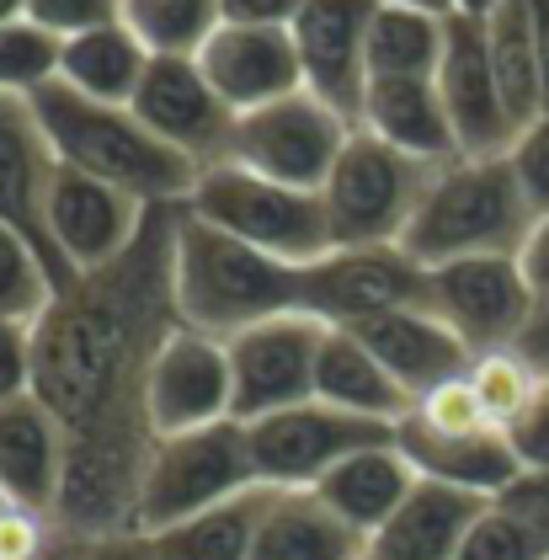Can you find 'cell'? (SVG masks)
<instances>
[{"label": "cell", "mask_w": 549, "mask_h": 560, "mask_svg": "<svg viewBox=\"0 0 549 560\" xmlns=\"http://www.w3.org/2000/svg\"><path fill=\"white\" fill-rule=\"evenodd\" d=\"M171 300L176 320L203 337H241L272 315L304 310V267L267 257L246 241L203 224L176 209V246H171Z\"/></svg>", "instance_id": "6da1fadb"}, {"label": "cell", "mask_w": 549, "mask_h": 560, "mask_svg": "<svg viewBox=\"0 0 549 560\" xmlns=\"http://www.w3.org/2000/svg\"><path fill=\"white\" fill-rule=\"evenodd\" d=\"M517 261H523V278H528V289L539 294V310H545L549 304V214L534 219V230H528Z\"/></svg>", "instance_id": "7bdbcfd3"}, {"label": "cell", "mask_w": 549, "mask_h": 560, "mask_svg": "<svg viewBox=\"0 0 549 560\" xmlns=\"http://www.w3.org/2000/svg\"><path fill=\"white\" fill-rule=\"evenodd\" d=\"M150 59H155V54L139 44V33H133L128 22H107V27H91V33L65 38L59 81L70 91H81V96H91V102L133 107Z\"/></svg>", "instance_id": "4316f807"}, {"label": "cell", "mask_w": 549, "mask_h": 560, "mask_svg": "<svg viewBox=\"0 0 549 560\" xmlns=\"http://www.w3.org/2000/svg\"><path fill=\"white\" fill-rule=\"evenodd\" d=\"M411 486H417L411 459H406L395 443H374V448L341 459L337 470L315 486V497H320L341 523H352L363 539H374L384 523L395 517V508L411 497Z\"/></svg>", "instance_id": "484cf974"}, {"label": "cell", "mask_w": 549, "mask_h": 560, "mask_svg": "<svg viewBox=\"0 0 549 560\" xmlns=\"http://www.w3.org/2000/svg\"><path fill=\"white\" fill-rule=\"evenodd\" d=\"M507 161L517 182H523V192H528V203H534V214H549V113H539L528 129L517 133Z\"/></svg>", "instance_id": "74e56055"}, {"label": "cell", "mask_w": 549, "mask_h": 560, "mask_svg": "<svg viewBox=\"0 0 549 560\" xmlns=\"http://www.w3.org/2000/svg\"><path fill=\"white\" fill-rule=\"evenodd\" d=\"M347 139H352V124L337 107H326L315 91H294L283 102H267V107L235 118L230 161L256 176H272L283 187L320 192L347 150Z\"/></svg>", "instance_id": "52a82bcc"}, {"label": "cell", "mask_w": 549, "mask_h": 560, "mask_svg": "<svg viewBox=\"0 0 549 560\" xmlns=\"http://www.w3.org/2000/svg\"><path fill=\"white\" fill-rule=\"evenodd\" d=\"M432 315H443L459 342L480 358V352H502V347H523V337L539 320V294L523 278L517 257H469L432 267Z\"/></svg>", "instance_id": "30bf717a"}, {"label": "cell", "mask_w": 549, "mask_h": 560, "mask_svg": "<svg viewBox=\"0 0 549 560\" xmlns=\"http://www.w3.org/2000/svg\"><path fill=\"white\" fill-rule=\"evenodd\" d=\"M54 294H59V278L33 252V241H22L11 224H0V320L33 326L54 304Z\"/></svg>", "instance_id": "836d02e7"}, {"label": "cell", "mask_w": 549, "mask_h": 560, "mask_svg": "<svg viewBox=\"0 0 549 560\" xmlns=\"http://www.w3.org/2000/svg\"><path fill=\"white\" fill-rule=\"evenodd\" d=\"M437 96L448 107V124H454V139H459L465 161H491V155H507L517 144V124H512L502 86H497L480 16H448V44H443V65H437Z\"/></svg>", "instance_id": "2e32d148"}, {"label": "cell", "mask_w": 549, "mask_h": 560, "mask_svg": "<svg viewBox=\"0 0 549 560\" xmlns=\"http://www.w3.org/2000/svg\"><path fill=\"white\" fill-rule=\"evenodd\" d=\"M432 300V267L406 246H347L304 267V310L326 326H369Z\"/></svg>", "instance_id": "9c48e42d"}, {"label": "cell", "mask_w": 549, "mask_h": 560, "mask_svg": "<svg viewBox=\"0 0 549 560\" xmlns=\"http://www.w3.org/2000/svg\"><path fill=\"white\" fill-rule=\"evenodd\" d=\"M486 48H491V70L507 102L517 133L545 113V75H539V54H534V33H528V11L523 0H507L502 11L486 16Z\"/></svg>", "instance_id": "f546056e"}, {"label": "cell", "mask_w": 549, "mask_h": 560, "mask_svg": "<svg viewBox=\"0 0 549 560\" xmlns=\"http://www.w3.org/2000/svg\"><path fill=\"white\" fill-rule=\"evenodd\" d=\"M469 385H475V395H480L491 428L507 432L512 422L545 395L549 374L523 352V347H502V352H480V358L469 363Z\"/></svg>", "instance_id": "1f68e13d"}, {"label": "cell", "mask_w": 549, "mask_h": 560, "mask_svg": "<svg viewBox=\"0 0 549 560\" xmlns=\"http://www.w3.org/2000/svg\"><path fill=\"white\" fill-rule=\"evenodd\" d=\"M27 16L48 27L54 38H75L91 27L124 22V0H27Z\"/></svg>", "instance_id": "8d00e7d4"}, {"label": "cell", "mask_w": 549, "mask_h": 560, "mask_svg": "<svg viewBox=\"0 0 549 560\" xmlns=\"http://www.w3.org/2000/svg\"><path fill=\"white\" fill-rule=\"evenodd\" d=\"M507 502L512 508H523V513L549 534V475H523V480L507 491Z\"/></svg>", "instance_id": "ee69618b"}, {"label": "cell", "mask_w": 549, "mask_h": 560, "mask_svg": "<svg viewBox=\"0 0 549 560\" xmlns=\"http://www.w3.org/2000/svg\"><path fill=\"white\" fill-rule=\"evenodd\" d=\"M363 129L379 133L384 144L427 161V166L459 161V139H454L448 107L437 96V81H369Z\"/></svg>", "instance_id": "cb8c5ba5"}, {"label": "cell", "mask_w": 549, "mask_h": 560, "mask_svg": "<svg viewBox=\"0 0 549 560\" xmlns=\"http://www.w3.org/2000/svg\"><path fill=\"white\" fill-rule=\"evenodd\" d=\"M528 11V33H534V54H539V75H545V113H549V0H523Z\"/></svg>", "instance_id": "f6af8a7d"}, {"label": "cell", "mask_w": 549, "mask_h": 560, "mask_svg": "<svg viewBox=\"0 0 549 560\" xmlns=\"http://www.w3.org/2000/svg\"><path fill=\"white\" fill-rule=\"evenodd\" d=\"M261 486L252 465V438L246 422H219V428L176 432V438H155V454L144 465V486H139V534H166L187 517L209 513L219 502L241 497Z\"/></svg>", "instance_id": "8992f818"}, {"label": "cell", "mask_w": 549, "mask_h": 560, "mask_svg": "<svg viewBox=\"0 0 549 560\" xmlns=\"http://www.w3.org/2000/svg\"><path fill=\"white\" fill-rule=\"evenodd\" d=\"M432 176H437V166L384 144L379 133L352 129L341 161L331 166L326 187H320L326 224H331V252H347V246H400L417 209H422Z\"/></svg>", "instance_id": "5b68a950"}, {"label": "cell", "mask_w": 549, "mask_h": 560, "mask_svg": "<svg viewBox=\"0 0 549 560\" xmlns=\"http://www.w3.org/2000/svg\"><path fill=\"white\" fill-rule=\"evenodd\" d=\"M534 219L539 214L507 155H491V161L459 155L437 166L400 246L422 267H448V261L469 257H517Z\"/></svg>", "instance_id": "3957f363"}, {"label": "cell", "mask_w": 549, "mask_h": 560, "mask_svg": "<svg viewBox=\"0 0 549 560\" xmlns=\"http://www.w3.org/2000/svg\"><path fill=\"white\" fill-rule=\"evenodd\" d=\"M326 342V320L309 310L272 315L252 331L230 337V385H235V422H261L272 411H289L315 400V358Z\"/></svg>", "instance_id": "8fae6325"}, {"label": "cell", "mask_w": 549, "mask_h": 560, "mask_svg": "<svg viewBox=\"0 0 549 560\" xmlns=\"http://www.w3.org/2000/svg\"><path fill=\"white\" fill-rule=\"evenodd\" d=\"M224 22H256V27H294L309 0H219Z\"/></svg>", "instance_id": "b9f144b4"}, {"label": "cell", "mask_w": 549, "mask_h": 560, "mask_svg": "<svg viewBox=\"0 0 549 560\" xmlns=\"http://www.w3.org/2000/svg\"><path fill=\"white\" fill-rule=\"evenodd\" d=\"M507 443L517 454V465H523V475H549V385L507 428Z\"/></svg>", "instance_id": "ab89813d"}, {"label": "cell", "mask_w": 549, "mask_h": 560, "mask_svg": "<svg viewBox=\"0 0 549 560\" xmlns=\"http://www.w3.org/2000/svg\"><path fill=\"white\" fill-rule=\"evenodd\" d=\"M523 352L539 363V369H549V304L539 310V320H534V331L523 337Z\"/></svg>", "instance_id": "bcb514c9"}, {"label": "cell", "mask_w": 549, "mask_h": 560, "mask_svg": "<svg viewBox=\"0 0 549 560\" xmlns=\"http://www.w3.org/2000/svg\"><path fill=\"white\" fill-rule=\"evenodd\" d=\"M252 560H369V539L315 491H272Z\"/></svg>", "instance_id": "d4e9b609"}, {"label": "cell", "mask_w": 549, "mask_h": 560, "mask_svg": "<svg viewBox=\"0 0 549 560\" xmlns=\"http://www.w3.org/2000/svg\"><path fill=\"white\" fill-rule=\"evenodd\" d=\"M59 54L65 38H54L33 16L0 22V96H38L43 86L59 81Z\"/></svg>", "instance_id": "d6a6232c"}, {"label": "cell", "mask_w": 549, "mask_h": 560, "mask_svg": "<svg viewBox=\"0 0 549 560\" xmlns=\"http://www.w3.org/2000/svg\"><path fill=\"white\" fill-rule=\"evenodd\" d=\"M545 374H549V369H545Z\"/></svg>", "instance_id": "f907efd6"}, {"label": "cell", "mask_w": 549, "mask_h": 560, "mask_svg": "<svg viewBox=\"0 0 549 560\" xmlns=\"http://www.w3.org/2000/svg\"><path fill=\"white\" fill-rule=\"evenodd\" d=\"M384 5H406V11H427V16H454V0H384Z\"/></svg>", "instance_id": "7dc6e473"}, {"label": "cell", "mask_w": 549, "mask_h": 560, "mask_svg": "<svg viewBox=\"0 0 549 560\" xmlns=\"http://www.w3.org/2000/svg\"><path fill=\"white\" fill-rule=\"evenodd\" d=\"M54 172H59V161H54L38 118H33V102L0 96V224H11L22 241H33V252L59 278V289H70L75 278H70V267H65L54 235H48Z\"/></svg>", "instance_id": "e0dca14e"}, {"label": "cell", "mask_w": 549, "mask_h": 560, "mask_svg": "<svg viewBox=\"0 0 549 560\" xmlns=\"http://www.w3.org/2000/svg\"><path fill=\"white\" fill-rule=\"evenodd\" d=\"M267 502H272V486H252V491L219 502L209 513L155 534V545H161L166 560H252Z\"/></svg>", "instance_id": "f1b7e54d"}, {"label": "cell", "mask_w": 549, "mask_h": 560, "mask_svg": "<svg viewBox=\"0 0 549 560\" xmlns=\"http://www.w3.org/2000/svg\"><path fill=\"white\" fill-rule=\"evenodd\" d=\"M182 209L256 246V252H267V257L289 261V267H315L331 252V224H326L320 192L283 187V182L256 176L235 161H219L209 172H198Z\"/></svg>", "instance_id": "277c9868"}, {"label": "cell", "mask_w": 549, "mask_h": 560, "mask_svg": "<svg viewBox=\"0 0 549 560\" xmlns=\"http://www.w3.org/2000/svg\"><path fill=\"white\" fill-rule=\"evenodd\" d=\"M246 438H252V465L261 486L315 491L341 459H352L374 443H395V428L363 422V417L337 411L326 400H304V406L272 411L261 422H246Z\"/></svg>", "instance_id": "ba28073f"}, {"label": "cell", "mask_w": 549, "mask_h": 560, "mask_svg": "<svg viewBox=\"0 0 549 560\" xmlns=\"http://www.w3.org/2000/svg\"><path fill=\"white\" fill-rule=\"evenodd\" d=\"M139 124L171 144L176 155H187L198 172H209L219 161H230L235 144V113L230 102L209 86L198 59H176V54H155L144 70V86L133 96Z\"/></svg>", "instance_id": "7c38bea8"}, {"label": "cell", "mask_w": 549, "mask_h": 560, "mask_svg": "<svg viewBox=\"0 0 549 560\" xmlns=\"http://www.w3.org/2000/svg\"><path fill=\"white\" fill-rule=\"evenodd\" d=\"M411 417L432 432H486L491 428V417H486L480 395L469 385V374H459V380H448V385H437V389H427L422 400L411 406Z\"/></svg>", "instance_id": "d590c367"}, {"label": "cell", "mask_w": 549, "mask_h": 560, "mask_svg": "<svg viewBox=\"0 0 549 560\" xmlns=\"http://www.w3.org/2000/svg\"><path fill=\"white\" fill-rule=\"evenodd\" d=\"M379 0H309L294 22L304 91L337 107L352 129H363L369 102V22Z\"/></svg>", "instance_id": "9a60e30c"}, {"label": "cell", "mask_w": 549, "mask_h": 560, "mask_svg": "<svg viewBox=\"0 0 549 560\" xmlns=\"http://www.w3.org/2000/svg\"><path fill=\"white\" fill-rule=\"evenodd\" d=\"M144 411H150L155 438L235 422V385H230V352H224V342L176 326L166 342L155 347V358H150Z\"/></svg>", "instance_id": "4fadbf2b"}, {"label": "cell", "mask_w": 549, "mask_h": 560, "mask_svg": "<svg viewBox=\"0 0 549 560\" xmlns=\"http://www.w3.org/2000/svg\"><path fill=\"white\" fill-rule=\"evenodd\" d=\"M27 102H33V118H38V129L59 166H75V172L96 176V182H113V187L133 192L150 209L187 203V192L198 182V166L187 155H176L171 144H161L139 124L133 107L91 102L81 91H70L65 81L43 86Z\"/></svg>", "instance_id": "7a4b0ae2"}, {"label": "cell", "mask_w": 549, "mask_h": 560, "mask_svg": "<svg viewBox=\"0 0 549 560\" xmlns=\"http://www.w3.org/2000/svg\"><path fill=\"white\" fill-rule=\"evenodd\" d=\"M16 16H27V0H0V22H16Z\"/></svg>", "instance_id": "681fc988"}, {"label": "cell", "mask_w": 549, "mask_h": 560, "mask_svg": "<svg viewBox=\"0 0 549 560\" xmlns=\"http://www.w3.org/2000/svg\"><path fill=\"white\" fill-rule=\"evenodd\" d=\"M65 454L70 438L38 395L0 400V497L54 513L65 486Z\"/></svg>", "instance_id": "ffe728a7"}, {"label": "cell", "mask_w": 549, "mask_h": 560, "mask_svg": "<svg viewBox=\"0 0 549 560\" xmlns=\"http://www.w3.org/2000/svg\"><path fill=\"white\" fill-rule=\"evenodd\" d=\"M70 560H166L155 534H102V539H70Z\"/></svg>", "instance_id": "60d3db41"}, {"label": "cell", "mask_w": 549, "mask_h": 560, "mask_svg": "<svg viewBox=\"0 0 549 560\" xmlns=\"http://www.w3.org/2000/svg\"><path fill=\"white\" fill-rule=\"evenodd\" d=\"M33 395V326L0 320V400Z\"/></svg>", "instance_id": "f35d334b"}, {"label": "cell", "mask_w": 549, "mask_h": 560, "mask_svg": "<svg viewBox=\"0 0 549 560\" xmlns=\"http://www.w3.org/2000/svg\"><path fill=\"white\" fill-rule=\"evenodd\" d=\"M448 44V16L384 5L369 22V81H437Z\"/></svg>", "instance_id": "83f0119b"}, {"label": "cell", "mask_w": 549, "mask_h": 560, "mask_svg": "<svg viewBox=\"0 0 549 560\" xmlns=\"http://www.w3.org/2000/svg\"><path fill=\"white\" fill-rule=\"evenodd\" d=\"M395 448L411 459V470L422 480H443V486H459L475 491L486 502L507 497L512 486L523 480V465L512 454L507 432L486 428V432H432L417 417H406L395 428Z\"/></svg>", "instance_id": "d6986e66"}, {"label": "cell", "mask_w": 549, "mask_h": 560, "mask_svg": "<svg viewBox=\"0 0 549 560\" xmlns=\"http://www.w3.org/2000/svg\"><path fill=\"white\" fill-rule=\"evenodd\" d=\"M150 219V203H139L133 192L96 182V176L59 166L54 172V192H48V235L59 246V257L70 267V278L113 267L128 246L139 241Z\"/></svg>", "instance_id": "5bb4252c"}, {"label": "cell", "mask_w": 549, "mask_h": 560, "mask_svg": "<svg viewBox=\"0 0 549 560\" xmlns=\"http://www.w3.org/2000/svg\"><path fill=\"white\" fill-rule=\"evenodd\" d=\"M502 5H507V0H454V16H480V22H486V16L502 11Z\"/></svg>", "instance_id": "c3c4849f"}, {"label": "cell", "mask_w": 549, "mask_h": 560, "mask_svg": "<svg viewBox=\"0 0 549 560\" xmlns=\"http://www.w3.org/2000/svg\"><path fill=\"white\" fill-rule=\"evenodd\" d=\"M459 560H549V534L507 497H497L469 528Z\"/></svg>", "instance_id": "e575fe53"}, {"label": "cell", "mask_w": 549, "mask_h": 560, "mask_svg": "<svg viewBox=\"0 0 549 560\" xmlns=\"http://www.w3.org/2000/svg\"><path fill=\"white\" fill-rule=\"evenodd\" d=\"M198 65H203L209 86L230 102L235 118L304 91V65H299L294 27L219 22L213 38L198 48Z\"/></svg>", "instance_id": "ac0fdd59"}, {"label": "cell", "mask_w": 549, "mask_h": 560, "mask_svg": "<svg viewBox=\"0 0 549 560\" xmlns=\"http://www.w3.org/2000/svg\"><path fill=\"white\" fill-rule=\"evenodd\" d=\"M491 502L443 486V480H422L411 486V497L395 508V517L369 539V560H459L469 528L480 523Z\"/></svg>", "instance_id": "7402d4cb"}, {"label": "cell", "mask_w": 549, "mask_h": 560, "mask_svg": "<svg viewBox=\"0 0 549 560\" xmlns=\"http://www.w3.org/2000/svg\"><path fill=\"white\" fill-rule=\"evenodd\" d=\"M124 22L150 54L198 59V48L224 22V5L219 0H124Z\"/></svg>", "instance_id": "4dcf8cb0"}, {"label": "cell", "mask_w": 549, "mask_h": 560, "mask_svg": "<svg viewBox=\"0 0 549 560\" xmlns=\"http://www.w3.org/2000/svg\"><path fill=\"white\" fill-rule=\"evenodd\" d=\"M315 400L352 411L363 422H384V428H400L417 406L395 385V374L374 358V347L347 326H326V342H320V358H315Z\"/></svg>", "instance_id": "603a6c76"}, {"label": "cell", "mask_w": 549, "mask_h": 560, "mask_svg": "<svg viewBox=\"0 0 549 560\" xmlns=\"http://www.w3.org/2000/svg\"><path fill=\"white\" fill-rule=\"evenodd\" d=\"M352 331L374 347V358L395 374V385L406 389L411 400H422L427 389H437V385H448V380H459V374H469V363H475V352L459 342V331H454L443 315H432L427 304L379 315V320L352 326Z\"/></svg>", "instance_id": "44dd1931"}]
</instances>
